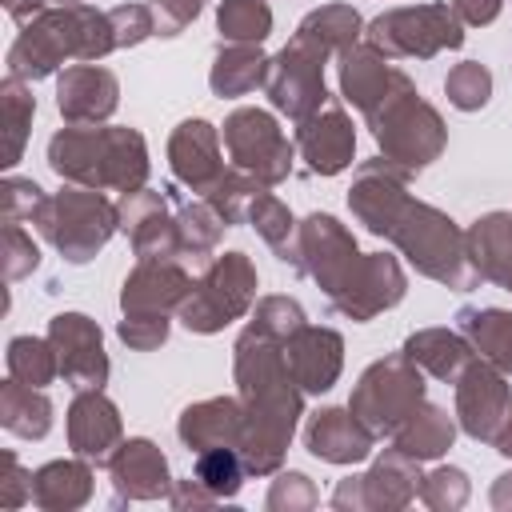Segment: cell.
<instances>
[{
	"label": "cell",
	"mask_w": 512,
	"mask_h": 512,
	"mask_svg": "<svg viewBox=\"0 0 512 512\" xmlns=\"http://www.w3.org/2000/svg\"><path fill=\"white\" fill-rule=\"evenodd\" d=\"M296 268H304L332 300L336 312L352 320H372L404 296V272L392 256H360L356 240L332 216H308L296 228Z\"/></svg>",
	"instance_id": "cell-1"
},
{
	"label": "cell",
	"mask_w": 512,
	"mask_h": 512,
	"mask_svg": "<svg viewBox=\"0 0 512 512\" xmlns=\"http://www.w3.org/2000/svg\"><path fill=\"white\" fill-rule=\"evenodd\" d=\"M116 48L108 12H96L88 4H64L44 8L24 24L8 52V76L16 80H40L64 60H100Z\"/></svg>",
	"instance_id": "cell-2"
},
{
	"label": "cell",
	"mask_w": 512,
	"mask_h": 512,
	"mask_svg": "<svg viewBox=\"0 0 512 512\" xmlns=\"http://www.w3.org/2000/svg\"><path fill=\"white\" fill-rule=\"evenodd\" d=\"M48 164L60 180H72L80 188H116V192H136L144 188L148 176V152L140 132L132 128H88L72 124L52 136L48 144Z\"/></svg>",
	"instance_id": "cell-3"
},
{
	"label": "cell",
	"mask_w": 512,
	"mask_h": 512,
	"mask_svg": "<svg viewBox=\"0 0 512 512\" xmlns=\"http://www.w3.org/2000/svg\"><path fill=\"white\" fill-rule=\"evenodd\" d=\"M364 116H368L376 144L384 148V160H392L408 172L432 164L444 148V120L436 116L432 104L420 100V92L412 88V80L404 72L392 76V88L384 92V100Z\"/></svg>",
	"instance_id": "cell-4"
},
{
	"label": "cell",
	"mask_w": 512,
	"mask_h": 512,
	"mask_svg": "<svg viewBox=\"0 0 512 512\" xmlns=\"http://www.w3.org/2000/svg\"><path fill=\"white\" fill-rule=\"evenodd\" d=\"M388 236L416 264V272H424L448 288L468 292L480 280V272L468 256V232H460L444 212H436L428 204L408 200V208L400 212V220L392 224Z\"/></svg>",
	"instance_id": "cell-5"
},
{
	"label": "cell",
	"mask_w": 512,
	"mask_h": 512,
	"mask_svg": "<svg viewBox=\"0 0 512 512\" xmlns=\"http://www.w3.org/2000/svg\"><path fill=\"white\" fill-rule=\"evenodd\" d=\"M32 224L44 232V240H52L64 252V260L84 264L116 232L120 208H112L96 188H64L40 200V208L32 212Z\"/></svg>",
	"instance_id": "cell-6"
},
{
	"label": "cell",
	"mask_w": 512,
	"mask_h": 512,
	"mask_svg": "<svg viewBox=\"0 0 512 512\" xmlns=\"http://www.w3.org/2000/svg\"><path fill=\"white\" fill-rule=\"evenodd\" d=\"M420 404H424L420 368L400 352V356L376 360V364L360 376V384H356L348 408L360 416V424H364L372 436H392Z\"/></svg>",
	"instance_id": "cell-7"
},
{
	"label": "cell",
	"mask_w": 512,
	"mask_h": 512,
	"mask_svg": "<svg viewBox=\"0 0 512 512\" xmlns=\"http://www.w3.org/2000/svg\"><path fill=\"white\" fill-rule=\"evenodd\" d=\"M256 300V268L244 252H224L204 280L192 288V296L180 304V320L188 332H220L228 320L244 316Z\"/></svg>",
	"instance_id": "cell-8"
},
{
	"label": "cell",
	"mask_w": 512,
	"mask_h": 512,
	"mask_svg": "<svg viewBox=\"0 0 512 512\" xmlns=\"http://www.w3.org/2000/svg\"><path fill=\"white\" fill-rule=\"evenodd\" d=\"M240 404H244V432H240L244 468L264 476L280 464V456L292 440V428L300 416V388H296V380H284L256 396H244Z\"/></svg>",
	"instance_id": "cell-9"
},
{
	"label": "cell",
	"mask_w": 512,
	"mask_h": 512,
	"mask_svg": "<svg viewBox=\"0 0 512 512\" xmlns=\"http://www.w3.org/2000/svg\"><path fill=\"white\" fill-rule=\"evenodd\" d=\"M368 44L380 56H436L440 48H460V16L448 4L392 8L368 24Z\"/></svg>",
	"instance_id": "cell-10"
},
{
	"label": "cell",
	"mask_w": 512,
	"mask_h": 512,
	"mask_svg": "<svg viewBox=\"0 0 512 512\" xmlns=\"http://www.w3.org/2000/svg\"><path fill=\"white\" fill-rule=\"evenodd\" d=\"M324 56H328V48H324L320 40L296 32V36L284 44V52L268 64L264 88H268L272 104H276L280 112H288L296 124H300L304 116H312V112L328 100V92H324Z\"/></svg>",
	"instance_id": "cell-11"
},
{
	"label": "cell",
	"mask_w": 512,
	"mask_h": 512,
	"mask_svg": "<svg viewBox=\"0 0 512 512\" xmlns=\"http://www.w3.org/2000/svg\"><path fill=\"white\" fill-rule=\"evenodd\" d=\"M224 148L232 164L260 184H276L292 168V144L280 132V124L260 108H236L224 120Z\"/></svg>",
	"instance_id": "cell-12"
},
{
	"label": "cell",
	"mask_w": 512,
	"mask_h": 512,
	"mask_svg": "<svg viewBox=\"0 0 512 512\" xmlns=\"http://www.w3.org/2000/svg\"><path fill=\"white\" fill-rule=\"evenodd\" d=\"M456 416L468 436L500 448L512 432V392L504 384V372L472 356L456 376Z\"/></svg>",
	"instance_id": "cell-13"
},
{
	"label": "cell",
	"mask_w": 512,
	"mask_h": 512,
	"mask_svg": "<svg viewBox=\"0 0 512 512\" xmlns=\"http://www.w3.org/2000/svg\"><path fill=\"white\" fill-rule=\"evenodd\" d=\"M48 340L60 360V376L72 388H100L108 380V356H104V336L100 328L80 316V312H60L48 324Z\"/></svg>",
	"instance_id": "cell-14"
},
{
	"label": "cell",
	"mask_w": 512,
	"mask_h": 512,
	"mask_svg": "<svg viewBox=\"0 0 512 512\" xmlns=\"http://www.w3.org/2000/svg\"><path fill=\"white\" fill-rule=\"evenodd\" d=\"M404 180H408V168H400V164H392V160H368V164L356 168L348 204H352L356 220H360L368 232H376V236H388V232H392V224H396L400 212L408 208Z\"/></svg>",
	"instance_id": "cell-15"
},
{
	"label": "cell",
	"mask_w": 512,
	"mask_h": 512,
	"mask_svg": "<svg viewBox=\"0 0 512 512\" xmlns=\"http://www.w3.org/2000/svg\"><path fill=\"white\" fill-rule=\"evenodd\" d=\"M296 148H300V156L308 160V168L316 176L344 172L352 164V152H356V132H352L344 108L324 100L312 116H304L300 128H296Z\"/></svg>",
	"instance_id": "cell-16"
},
{
	"label": "cell",
	"mask_w": 512,
	"mask_h": 512,
	"mask_svg": "<svg viewBox=\"0 0 512 512\" xmlns=\"http://www.w3.org/2000/svg\"><path fill=\"white\" fill-rule=\"evenodd\" d=\"M120 228L132 236V248L140 260H180V232L176 220L168 216V200L160 192L136 188L120 204Z\"/></svg>",
	"instance_id": "cell-17"
},
{
	"label": "cell",
	"mask_w": 512,
	"mask_h": 512,
	"mask_svg": "<svg viewBox=\"0 0 512 512\" xmlns=\"http://www.w3.org/2000/svg\"><path fill=\"white\" fill-rule=\"evenodd\" d=\"M284 360L300 392H328L344 364V340L332 328L304 324L284 340Z\"/></svg>",
	"instance_id": "cell-18"
},
{
	"label": "cell",
	"mask_w": 512,
	"mask_h": 512,
	"mask_svg": "<svg viewBox=\"0 0 512 512\" xmlns=\"http://www.w3.org/2000/svg\"><path fill=\"white\" fill-rule=\"evenodd\" d=\"M416 492H420L416 460L404 456L400 448H388V452L372 464V472L356 480V492H352V484H344L332 504H348V500H352V504H364V508H400V504H408Z\"/></svg>",
	"instance_id": "cell-19"
},
{
	"label": "cell",
	"mask_w": 512,
	"mask_h": 512,
	"mask_svg": "<svg viewBox=\"0 0 512 512\" xmlns=\"http://www.w3.org/2000/svg\"><path fill=\"white\" fill-rule=\"evenodd\" d=\"M168 160L176 180H184L192 192H208L224 176L220 136L208 120H184L168 140Z\"/></svg>",
	"instance_id": "cell-20"
},
{
	"label": "cell",
	"mask_w": 512,
	"mask_h": 512,
	"mask_svg": "<svg viewBox=\"0 0 512 512\" xmlns=\"http://www.w3.org/2000/svg\"><path fill=\"white\" fill-rule=\"evenodd\" d=\"M192 276L176 260H140V268L124 280L120 304L124 312H168L192 296Z\"/></svg>",
	"instance_id": "cell-21"
},
{
	"label": "cell",
	"mask_w": 512,
	"mask_h": 512,
	"mask_svg": "<svg viewBox=\"0 0 512 512\" xmlns=\"http://www.w3.org/2000/svg\"><path fill=\"white\" fill-rule=\"evenodd\" d=\"M372 440L376 436L360 424V416L352 408H324L304 428L308 452L328 460V464H356V460H364L372 452Z\"/></svg>",
	"instance_id": "cell-22"
},
{
	"label": "cell",
	"mask_w": 512,
	"mask_h": 512,
	"mask_svg": "<svg viewBox=\"0 0 512 512\" xmlns=\"http://www.w3.org/2000/svg\"><path fill=\"white\" fill-rule=\"evenodd\" d=\"M56 104L68 124H96L108 120L116 108V76L96 64H76L60 76Z\"/></svg>",
	"instance_id": "cell-23"
},
{
	"label": "cell",
	"mask_w": 512,
	"mask_h": 512,
	"mask_svg": "<svg viewBox=\"0 0 512 512\" xmlns=\"http://www.w3.org/2000/svg\"><path fill=\"white\" fill-rule=\"evenodd\" d=\"M108 472L116 496L124 500H156L168 492V464L152 440H128L108 456Z\"/></svg>",
	"instance_id": "cell-24"
},
{
	"label": "cell",
	"mask_w": 512,
	"mask_h": 512,
	"mask_svg": "<svg viewBox=\"0 0 512 512\" xmlns=\"http://www.w3.org/2000/svg\"><path fill=\"white\" fill-rule=\"evenodd\" d=\"M68 440H72L76 456H96V460H104L116 448V440H120V416H116V404L108 396H100V388H84L72 400Z\"/></svg>",
	"instance_id": "cell-25"
},
{
	"label": "cell",
	"mask_w": 512,
	"mask_h": 512,
	"mask_svg": "<svg viewBox=\"0 0 512 512\" xmlns=\"http://www.w3.org/2000/svg\"><path fill=\"white\" fill-rule=\"evenodd\" d=\"M240 432H244V404L240 400H224V396L204 400L180 416V440L196 452L220 448V444L240 448Z\"/></svg>",
	"instance_id": "cell-26"
},
{
	"label": "cell",
	"mask_w": 512,
	"mask_h": 512,
	"mask_svg": "<svg viewBox=\"0 0 512 512\" xmlns=\"http://www.w3.org/2000/svg\"><path fill=\"white\" fill-rule=\"evenodd\" d=\"M392 76L396 68H388V60L372 44H352L340 52V88L360 112H372L384 100V92L392 88Z\"/></svg>",
	"instance_id": "cell-27"
},
{
	"label": "cell",
	"mask_w": 512,
	"mask_h": 512,
	"mask_svg": "<svg viewBox=\"0 0 512 512\" xmlns=\"http://www.w3.org/2000/svg\"><path fill=\"white\" fill-rule=\"evenodd\" d=\"M468 256L484 280H496L512 292V216L492 212L476 220L468 232Z\"/></svg>",
	"instance_id": "cell-28"
},
{
	"label": "cell",
	"mask_w": 512,
	"mask_h": 512,
	"mask_svg": "<svg viewBox=\"0 0 512 512\" xmlns=\"http://www.w3.org/2000/svg\"><path fill=\"white\" fill-rule=\"evenodd\" d=\"M404 356L416 368L432 372L436 380H456L464 372V364L472 360V344L448 328H424L404 340Z\"/></svg>",
	"instance_id": "cell-29"
},
{
	"label": "cell",
	"mask_w": 512,
	"mask_h": 512,
	"mask_svg": "<svg viewBox=\"0 0 512 512\" xmlns=\"http://www.w3.org/2000/svg\"><path fill=\"white\" fill-rule=\"evenodd\" d=\"M460 336L488 360L492 368H512V312L504 308H460Z\"/></svg>",
	"instance_id": "cell-30"
},
{
	"label": "cell",
	"mask_w": 512,
	"mask_h": 512,
	"mask_svg": "<svg viewBox=\"0 0 512 512\" xmlns=\"http://www.w3.org/2000/svg\"><path fill=\"white\" fill-rule=\"evenodd\" d=\"M456 428H452V416L436 404H420L396 432H392V448H400L404 456L412 460H432L440 456L448 444H452Z\"/></svg>",
	"instance_id": "cell-31"
},
{
	"label": "cell",
	"mask_w": 512,
	"mask_h": 512,
	"mask_svg": "<svg viewBox=\"0 0 512 512\" xmlns=\"http://www.w3.org/2000/svg\"><path fill=\"white\" fill-rule=\"evenodd\" d=\"M268 56L260 52V44H228L216 52V64H212V92L216 96H244L252 92L256 84L268 80Z\"/></svg>",
	"instance_id": "cell-32"
},
{
	"label": "cell",
	"mask_w": 512,
	"mask_h": 512,
	"mask_svg": "<svg viewBox=\"0 0 512 512\" xmlns=\"http://www.w3.org/2000/svg\"><path fill=\"white\" fill-rule=\"evenodd\" d=\"M0 420L8 432L24 436V440H40L52 428V404L44 400L40 388H28L8 376L0 388Z\"/></svg>",
	"instance_id": "cell-33"
},
{
	"label": "cell",
	"mask_w": 512,
	"mask_h": 512,
	"mask_svg": "<svg viewBox=\"0 0 512 512\" xmlns=\"http://www.w3.org/2000/svg\"><path fill=\"white\" fill-rule=\"evenodd\" d=\"M92 492V472L80 460H56L44 464L32 476V504L40 508H76Z\"/></svg>",
	"instance_id": "cell-34"
},
{
	"label": "cell",
	"mask_w": 512,
	"mask_h": 512,
	"mask_svg": "<svg viewBox=\"0 0 512 512\" xmlns=\"http://www.w3.org/2000/svg\"><path fill=\"white\" fill-rule=\"evenodd\" d=\"M60 372L56 348L52 340H36V336H16L8 344V376L28 384V388H44L52 384V376Z\"/></svg>",
	"instance_id": "cell-35"
},
{
	"label": "cell",
	"mask_w": 512,
	"mask_h": 512,
	"mask_svg": "<svg viewBox=\"0 0 512 512\" xmlns=\"http://www.w3.org/2000/svg\"><path fill=\"white\" fill-rule=\"evenodd\" d=\"M244 472H248V468H244V456H240V448H232V444L196 452V484L208 488L216 500L236 496L240 484H244Z\"/></svg>",
	"instance_id": "cell-36"
},
{
	"label": "cell",
	"mask_w": 512,
	"mask_h": 512,
	"mask_svg": "<svg viewBox=\"0 0 512 512\" xmlns=\"http://www.w3.org/2000/svg\"><path fill=\"white\" fill-rule=\"evenodd\" d=\"M216 24L232 44H260L272 32V8L264 0H224Z\"/></svg>",
	"instance_id": "cell-37"
},
{
	"label": "cell",
	"mask_w": 512,
	"mask_h": 512,
	"mask_svg": "<svg viewBox=\"0 0 512 512\" xmlns=\"http://www.w3.org/2000/svg\"><path fill=\"white\" fill-rule=\"evenodd\" d=\"M296 32L320 40L328 52H344V48H352L360 40V16L348 4H328V8H320L312 16H304Z\"/></svg>",
	"instance_id": "cell-38"
},
{
	"label": "cell",
	"mask_w": 512,
	"mask_h": 512,
	"mask_svg": "<svg viewBox=\"0 0 512 512\" xmlns=\"http://www.w3.org/2000/svg\"><path fill=\"white\" fill-rule=\"evenodd\" d=\"M248 220L256 224V232L276 248V256L284 260V264H296V244H292V216H288V208L272 196V192H256L252 196V204H248Z\"/></svg>",
	"instance_id": "cell-39"
},
{
	"label": "cell",
	"mask_w": 512,
	"mask_h": 512,
	"mask_svg": "<svg viewBox=\"0 0 512 512\" xmlns=\"http://www.w3.org/2000/svg\"><path fill=\"white\" fill-rule=\"evenodd\" d=\"M224 228H228L224 216H220L208 200H200V204H184L180 216H176V232H180V248H184V256H204V252H212Z\"/></svg>",
	"instance_id": "cell-40"
},
{
	"label": "cell",
	"mask_w": 512,
	"mask_h": 512,
	"mask_svg": "<svg viewBox=\"0 0 512 512\" xmlns=\"http://www.w3.org/2000/svg\"><path fill=\"white\" fill-rule=\"evenodd\" d=\"M0 92H4V96H0V108H4V128H8V140H4V164L12 168V164L20 160L24 132H28V124H32L36 100H32V96L20 88V80H16V76H8Z\"/></svg>",
	"instance_id": "cell-41"
},
{
	"label": "cell",
	"mask_w": 512,
	"mask_h": 512,
	"mask_svg": "<svg viewBox=\"0 0 512 512\" xmlns=\"http://www.w3.org/2000/svg\"><path fill=\"white\" fill-rule=\"evenodd\" d=\"M444 92H448V100H452L460 112H476V108H484L488 96H492V76H488L484 64L464 60V64H456V68L448 72Z\"/></svg>",
	"instance_id": "cell-42"
},
{
	"label": "cell",
	"mask_w": 512,
	"mask_h": 512,
	"mask_svg": "<svg viewBox=\"0 0 512 512\" xmlns=\"http://www.w3.org/2000/svg\"><path fill=\"white\" fill-rule=\"evenodd\" d=\"M252 328H260L264 336H272V340L284 344L292 332L304 328V312H300V304L288 300V296H264V300L256 304V320H252Z\"/></svg>",
	"instance_id": "cell-43"
},
{
	"label": "cell",
	"mask_w": 512,
	"mask_h": 512,
	"mask_svg": "<svg viewBox=\"0 0 512 512\" xmlns=\"http://www.w3.org/2000/svg\"><path fill=\"white\" fill-rule=\"evenodd\" d=\"M420 500L428 508H460L468 500V476L460 468H436L420 476Z\"/></svg>",
	"instance_id": "cell-44"
},
{
	"label": "cell",
	"mask_w": 512,
	"mask_h": 512,
	"mask_svg": "<svg viewBox=\"0 0 512 512\" xmlns=\"http://www.w3.org/2000/svg\"><path fill=\"white\" fill-rule=\"evenodd\" d=\"M164 336H168V316L164 312H124V320H120V340L140 348V352L164 344Z\"/></svg>",
	"instance_id": "cell-45"
},
{
	"label": "cell",
	"mask_w": 512,
	"mask_h": 512,
	"mask_svg": "<svg viewBox=\"0 0 512 512\" xmlns=\"http://www.w3.org/2000/svg\"><path fill=\"white\" fill-rule=\"evenodd\" d=\"M112 20V36H116V48H128V44H140L144 36L156 32L152 24V8L148 4H120L108 12Z\"/></svg>",
	"instance_id": "cell-46"
},
{
	"label": "cell",
	"mask_w": 512,
	"mask_h": 512,
	"mask_svg": "<svg viewBox=\"0 0 512 512\" xmlns=\"http://www.w3.org/2000/svg\"><path fill=\"white\" fill-rule=\"evenodd\" d=\"M36 264H40V252H36L32 236H28L20 224L4 220V272H8V280H20V276L32 272Z\"/></svg>",
	"instance_id": "cell-47"
},
{
	"label": "cell",
	"mask_w": 512,
	"mask_h": 512,
	"mask_svg": "<svg viewBox=\"0 0 512 512\" xmlns=\"http://www.w3.org/2000/svg\"><path fill=\"white\" fill-rule=\"evenodd\" d=\"M40 200H44V192H40L32 180L8 176V180L0 184V212H4V220H12V224L32 220V212L40 208Z\"/></svg>",
	"instance_id": "cell-48"
},
{
	"label": "cell",
	"mask_w": 512,
	"mask_h": 512,
	"mask_svg": "<svg viewBox=\"0 0 512 512\" xmlns=\"http://www.w3.org/2000/svg\"><path fill=\"white\" fill-rule=\"evenodd\" d=\"M148 8H152L156 36H176L200 16L204 0H148Z\"/></svg>",
	"instance_id": "cell-49"
},
{
	"label": "cell",
	"mask_w": 512,
	"mask_h": 512,
	"mask_svg": "<svg viewBox=\"0 0 512 512\" xmlns=\"http://www.w3.org/2000/svg\"><path fill=\"white\" fill-rule=\"evenodd\" d=\"M292 508V504H316V492H312V484H308V476H300V472H288V476H280L276 480V488H272V496H268V508Z\"/></svg>",
	"instance_id": "cell-50"
},
{
	"label": "cell",
	"mask_w": 512,
	"mask_h": 512,
	"mask_svg": "<svg viewBox=\"0 0 512 512\" xmlns=\"http://www.w3.org/2000/svg\"><path fill=\"white\" fill-rule=\"evenodd\" d=\"M4 492H0V504L4 508H16V504H24V500H32V476H24V472H16V456L12 452H4Z\"/></svg>",
	"instance_id": "cell-51"
},
{
	"label": "cell",
	"mask_w": 512,
	"mask_h": 512,
	"mask_svg": "<svg viewBox=\"0 0 512 512\" xmlns=\"http://www.w3.org/2000/svg\"><path fill=\"white\" fill-rule=\"evenodd\" d=\"M452 12L464 24H492L500 12V0H452Z\"/></svg>",
	"instance_id": "cell-52"
},
{
	"label": "cell",
	"mask_w": 512,
	"mask_h": 512,
	"mask_svg": "<svg viewBox=\"0 0 512 512\" xmlns=\"http://www.w3.org/2000/svg\"><path fill=\"white\" fill-rule=\"evenodd\" d=\"M492 504L496 508H508L512 504V476H500V484L492 488Z\"/></svg>",
	"instance_id": "cell-53"
},
{
	"label": "cell",
	"mask_w": 512,
	"mask_h": 512,
	"mask_svg": "<svg viewBox=\"0 0 512 512\" xmlns=\"http://www.w3.org/2000/svg\"><path fill=\"white\" fill-rule=\"evenodd\" d=\"M496 452H504V456H512V432H508V440H504V444H500Z\"/></svg>",
	"instance_id": "cell-54"
},
{
	"label": "cell",
	"mask_w": 512,
	"mask_h": 512,
	"mask_svg": "<svg viewBox=\"0 0 512 512\" xmlns=\"http://www.w3.org/2000/svg\"><path fill=\"white\" fill-rule=\"evenodd\" d=\"M4 4H8V12H12V8H16V4H20V0H4Z\"/></svg>",
	"instance_id": "cell-55"
},
{
	"label": "cell",
	"mask_w": 512,
	"mask_h": 512,
	"mask_svg": "<svg viewBox=\"0 0 512 512\" xmlns=\"http://www.w3.org/2000/svg\"><path fill=\"white\" fill-rule=\"evenodd\" d=\"M64 4H80V0H64Z\"/></svg>",
	"instance_id": "cell-56"
}]
</instances>
